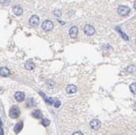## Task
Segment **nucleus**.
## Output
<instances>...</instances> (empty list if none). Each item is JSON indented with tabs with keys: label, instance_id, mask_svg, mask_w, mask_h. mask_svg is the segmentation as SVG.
Listing matches in <instances>:
<instances>
[{
	"label": "nucleus",
	"instance_id": "obj_1",
	"mask_svg": "<svg viewBox=\"0 0 136 135\" xmlns=\"http://www.w3.org/2000/svg\"><path fill=\"white\" fill-rule=\"evenodd\" d=\"M20 114V109L18 106H13L10 108L9 111V116L12 119H17Z\"/></svg>",
	"mask_w": 136,
	"mask_h": 135
},
{
	"label": "nucleus",
	"instance_id": "obj_2",
	"mask_svg": "<svg viewBox=\"0 0 136 135\" xmlns=\"http://www.w3.org/2000/svg\"><path fill=\"white\" fill-rule=\"evenodd\" d=\"M42 28L44 31H51L53 28V22H51L50 20H45L44 21V23L42 24Z\"/></svg>",
	"mask_w": 136,
	"mask_h": 135
},
{
	"label": "nucleus",
	"instance_id": "obj_3",
	"mask_svg": "<svg viewBox=\"0 0 136 135\" xmlns=\"http://www.w3.org/2000/svg\"><path fill=\"white\" fill-rule=\"evenodd\" d=\"M129 12H130V8L126 6H120L118 8V13L121 16H126L129 14Z\"/></svg>",
	"mask_w": 136,
	"mask_h": 135
},
{
	"label": "nucleus",
	"instance_id": "obj_4",
	"mask_svg": "<svg viewBox=\"0 0 136 135\" xmlns=\"http://www.w3.org/2000/svg\"><path fill=\"white\" fill-rule=\"evenodd\" d=\"M84 33L87 35H93L94 33V32H95V29H94V28L93 26L89 25V24H87L84 28Z\"/></svg>",
	"mask_w": 136,
	"mask_h": 135
},
{
	"label": "nucleus",
	"instance_id": "obj_5",
	"mask_svg": "<svg viewBox=\"0 0 136 135\" xmlns=\"http://www.w3.org/2000/svg\"><path fill=\"white\" fill-rule=\"evenodd\" d=\"M90 126H91V128H92L93 129L98 130L100 128V126H101V123H100L99 120H98V119H93V120L90 122Z\"/></svg>",
	"mask_w": 136,
	"mask_h": 135
},
{
	"label": "nucleus",
	"instance_id": "obj_6",
	"mask_svg": "<svg viewBox=\"0 0 136 135\" xmlns=\"http://www.w3.org/2000/svg\"><path fill=\"white\" fill-rule=\"evenodd\" d=\"M29 24H31L32 26H37L38 24H39V18L38 16L36 15H33L29 19Z\"/></svg>",
	"mask_w": 136,
	"mask_h": 135
},
{
	"label": "nucleus",
	"instance_id": "obj_7",
	"mask_svg": "<svg viewBox=\"0 0 136 135\" xmlns=\"http://www.w3.org/2000/svg\"><path fill=\"white\" fill-rule=\"evenodd\" d=\"M15 99H16L18 102H23L24 100V98H25V95L22 92H17L14 95Z\"/></svg>",
	"mask_w": 136,
	"mask_h": 135
},
{
	"label": "nucleus",
	"instance_id": "obj_8",
	"mask_svg": "<svg viewBox=\"0 0 136 135\" xmlns=\"http://www.w3.org/2000/svg\"><path fill=\"white\" fill-rule=\"evenodd\" d=\"M78 31H79V29H78L77 27H72L71 28L69 29V35L71 38H77V35H78Z\"/></svg>",
	"mask_w": 136,
	"mask_h": 135
},
{
	"label": "nucleus",
	"instance_id": "obj_9",
	"mask_svg": "<svg viewBox=\"0 0 136 135\" xmlns=\"http://www.w3.org/2000/svg\"><path fill=\"white\" fill-rule=\"evenodd\" d=\"M66 91L68 92V93H74L77 91V87L75 85H73V84H70L67 87Z\"/></svg>",
	"mask_w": 136,
	"mask_h": 135
},
{
	"label": "nucleus",
	"instance_id": "obj_10",
	"mask_svg": "<svg viewBox=\"0 0 136 135\" xmlns=\"http://www.w3.org/2000/svg\"><path fill=\"white\" fill-rule=\"evenodd\" d=\"M9 73H10V72H9V70H8V68H5V67L0 68V74L2 75V76L7 77L9 75Z\"/></svg>",
	"mask_w": 136,
	"mask_h": 135
},
{
	"label": "nucleus",
	"instance_id": "obj_11",
	"mask_svg": "<svg viewBox=\"0 0 136 135\" xmlns=\"http://www.w3.org/2000/svg\"><path fill=\"white\" fill-rule=\"evenodd\" d=\"M13 13L17 16H19L23 13V8L19 6H16L13 8Z\"/></svg>",
	"mask_w": 136,
	"mask_h": 135
},
{
	"label": "nucleus",
	"instance_id": "obj_12",
	"mask_svg": "<svg viewBox=\"0 0 136 135\" xmlns=\"http://www.w3.org/2000/svg\"><path fill=\"white\" fill-rule=\"evenodd\" d=\"M35 68V64H33L32 61H28V62L26 63L25 64V68L28 70H33Z\"/></svg>",
	"mask_w": 136,
	"mask_h": 135
},
{
	"label": "nucleus",
	"instance_id": "obj_13",
	"mask_svg": "<svg viewBox=\"0 0 136 135\" xmlns=\"http://www.w3.org/2000/svg\"><path fill=\"white\" fill-rule=\"evenodd\" d=\"M32 115H33V117L35 118V119H42L43 118L42 113H41L39 110H35V111H33Z\"/></svg>",
	"mask_w": 136,
	"mask_h": 135
},
{
	"label": "nucleus",
	"instance_id": "obj_14",
	"mask_svg": "<svg viewBox=\"0 0 136 135\" xmlns=\"http://www.w3.org/2000/svg\"><path fill=\"white\" fill-rule=\"evenodd\" d=\"M23 123L22 122H20V123H18L15 125V127H14V132L16 133H19V132L22 130V128H23Z\"/></svg>",
	"mask_w": 136,
	"mask_h": 135
},
{
	"label": "nucleus",
	"instance_id": "obj_15",
	"mask_svg": "<svg viewBox=\"0 0 136 135\" xmlns=\"http://www.w3.org/2000/svg\"><path fill=\"white\" fill-rule=\"evenodd\" d=\"M129 88H130L131 93H133L134 94H136V83L131 84L130 87H129Z\"/></svg>",
	"mask_w": 136,
	"mask_h": 135
},
{
	"label": "nucleus",
	"instance_id": "obj_16",
	"mask_svg": "<svg viewBox=\"0 0 136 135\" xmlns=\"http://www.w3.org/2000/svg\"><path fill=\"white\" fill-rule=\"evenodd\" d=\"M42 123H43V125L44 126H48V124H50V121L48 120V119H44V120H43V122H42Z\"/></svg>",
	"mask_w": 136,
	"mask_h": 135
},
{
	"label": "nucleus",
	"instance_id": "obj_17",
	"mask_svg": "<svg viewBox=\"0 0 136 135\" xmlns=\"http://www.w3.org/2000/svg\"><path fill=\"white\" fill-rule=\"evenodd\" d=\"M53 105H54V107L55 108H59V106H60V102H59V100H54V103H53Z\"/></svg>",
	"mask_w": 136,
	"mask_h": 135
},
{
	"label": "nucleus",
	"instance_id": "obj_18",
	"mask_svg": "<svg viewBox=\"0 0 136 135\" xmlns=\"http://www.w3.org/2000/svg\"><path fill=\"white\" fill-rule=\"evenodd\" d=\"M53 13H54V15H56V16L58 17H60L61 16V12L59 11V10H56V11L53 12Z\"/></svg>",
	"mask_w": 136,
	"mask_h": 135
},
{
	"label": "nucleus",
	"instance_id": "obj_19",
	"mask_svg": "<svg viewBox=\"0 0 136 135\" xmlns=\"http://www.w3.org/2000/svg\"><path fill=\"white\" fill-rule=\"evenodd\" d=\"M0 3L3 4H8L9 3V0H0Z\"/></svg>",
	"mask_w": 136,
	"mask_h": 135
},
{
	"label": "nucleus",
	"instance_id": "obj_20",
	"mask_svg": "<svg viewBox=\"0 0 136 135\" xmlns=\"http://www.w3.org/2000/svg\"><path fill=\"white\" fill-rule=\"evenodd\" d=\"M74 135H77V134H79V135H83V133H81V132H76V133H74Z\"/></svg>",
	"mask_w": 136,
	"mask_h": 135
},
{
	"label": "nucleus",
	"instance_id": "obj_21",
	"mask_svg": "<svg viewBox=\"0 0 136 135\" xmlns=\"http://www.w3.org/2000/svg\"><path fill=\"white\" fill-rule=\"evenodd\" d=\"M134 8L136 9V1H135V2L134 3Z\"/></svg>",
	"mask_w": 136,
	"mask_h": 135
},
{
	"label": "nucleus",
	"instance_id": "obj_22",
	"mask_svg": "<svg viewBox=\"0 0 136 135\" xmlns=\"http://www.w3.org/2000/svg\"><path fill=\"white\" fill-rule=\"evenodd\" d=\"M134 110H136V103H135V104L134 105Z\"/></svg>",
	"mask_w": 136,
	"mask_h": 135
}]
</instances>
